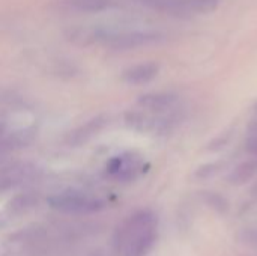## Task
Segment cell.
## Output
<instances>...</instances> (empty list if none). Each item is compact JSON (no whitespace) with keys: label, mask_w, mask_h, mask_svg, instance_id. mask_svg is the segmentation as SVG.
I'll return each mask as SVG.
<instances>
[{"label":"cell","mask_w":257,"mask_h":256,"mask_svg":"<svg viewBox=\"0 0 257 256\" xmlns=\"http://www.w3.org/2000/svg\"><path fill=\"white\" fill-rule=\"evenodd\" d=\"M158 234V222L154 213L140 211L131 216L120 228L117 249L122 256H146Z\"/></svg>","instance_id":"obj_1"},{"label":"cell","mask_w":257,"mask_h":256,"mask_svg":"<svg viewBox=\"0 0 257 256\" xmlns=\"http://www.w3.org/2000/svg\"><path fill=\"white\" fill-rule=\"evenodd\" d=\"M161 38L163 36L155 32H95V41L113 50H133L149 44H155L161 41Z\"/></svg>","instance_id":"obj_2"},{"label":"cell","mask_w":257,"mask_h":256,"mask_svg":"<svg viewBox=\"0 0 257 256\" xmlns=\"http://www.w3.org/2000/svg\"><path fill=\"white\" fill-rule=\"evenodd\" d=\"M48 202L56 210H60L63 213H74V214L95 213L99 211L105 204L102 199L80 192H63L56 196H51Z\"/></svg>","instance_id":"obj_3"},{"label":"cell","mask_w":257,"mask_h":256,"mask_svg":"<svg viewBox=\"0 0 257 256\" xmlns=\"http://www.w3.org/2000/svg\"><path fill=\"white\" fill-rule=\"evenodd\" d=\"M142 163L140 158H137L133 154H123L111 158L107 164V172L120 181H130L136 178L140 174Z\"/></svg>","instance_id":"obj_4"},{"label":"cell","mask_w":257,"mask_h":256,"mask_svg":"<svg viewBox=\"0 0 257 256\" xmlns=\"http://www.w3.org/2000/svg\"><path fill=\"white\" fill-rule=\"evenodd\" d=\"M178 103V97L172 92H151L139 97L137 104L152 113H163L170 109Z\"/></svg>","instance_id":"obj_5"},{"label":"cell","mask_w":257,"mask_h":256,"mask_svg":"<svg viewBox=\"0 0 257 256\" xmlns=\"http://www.w3.org/2000/svg\"><path fill=\"white\" fill-rule=\"evenodd\" d=\"M107 125V118L105 116H96L90 121H87L86 124L80 125L78 128H75L72 133L68 134L66 142L72 146H78L83 145L86 142H89L90 139H93L104 127Z\"/></svg>","instance_id":"obj_6"},{"label":"cell","mask_w":257,"mask_h":256,"mask_svg":"<svg viewBox=\"0 0 257 256\" xmlns=\"http://www.w3.org/2000/svg\"><path fill=\"white\" fill-rule=\"evenodd\" d=\"M160 72V65L155 62H145V63H139L134 65L131 68H128L126 71H123V81L133 86H140V84H146L149 81H152Z\"/></svg>","instance_id":"obj_7"},{"label":"cell","mask_w":257,"mask_h":256,"mask_svg":"<svg viewBox=\"0 0 257 256\" xmlns=\"http://www.w3.org/2000/svg\"><path fill=\"white\" fill-rule=\"evenodd\" d=\"M60 6L66 11L74 12H101L113 6V0H60Z\"/></svg>","instance_id":"obj_8"},{"label":"cell","mask_w":257,"mask_h":256,"mask_svg":"<svg viewBox=\"0 0 257 256\" xmlns=\"http://www.w3.org/2000/svg\"><path fill=\"white\" fill-rule=\"evenodd\" d=\"M254 170H256L254 163H245V164L239 166V167L233 172V175H232L230 180H232V181H236V183H242V181L248 180V178L254 174Z\"/></svg>","instance_id":"obj_9"},{"label":"cell","mask_w":257,"mask_h":256,"mask_svg":"<svg viewBox=\"0 0 257 256\" xmlns=\"http://www.w3.org/2000/svg\"><path fill=\"white\" fill-rule=\"evenodd\" d=\"M247 149L250 154L257 155V133L250 134V137L247 139Z\"/></svg>","instance_id":"obj_10"},{"label":"cell","mask_w":257,"mask_h":256,"mask_svg":"<svg viewBox=\"0 0 257 256\" xmlns=\"http://www.w3.org/2000/svg\"><path fill=\"white\" fill-rule=\"evenodd\" d=\"M2 136H3V130H2V127H0V139H2Z\"/></svg>","instance_id":"obj_11"}]
</instances>
